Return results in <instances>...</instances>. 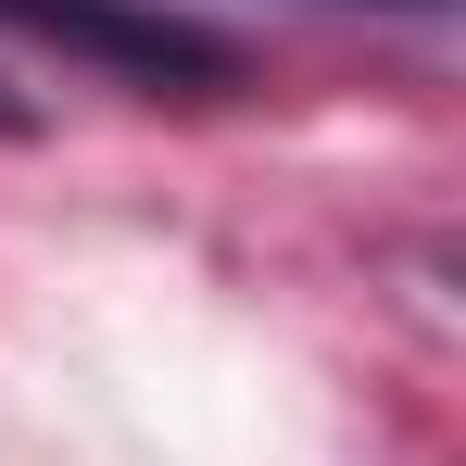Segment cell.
Instances as JSON below:
<instances>
[{"instance_id":"6da1fadb","label":"cell","mask_w":466,"mask_h":466,"mask_svg":"<svg viewBox=\"0 0 466 466\" xmlns=\"http://www.w3.org/2000/svg\"><path fill=\"white\" fill-rule=\"evenodd\" d=\"M0 25L38 38V51H76L127 88H189V101L239 88V38L177 13V0H0Z\"/></svg>"},{"instance_id":"7a4b0ae2","label":"cell","mask_w":466,"mask_h":466,"mask_svg":"<svg viewBox=\"0 0 466 466\" xmlns=\"http://www.w3.org/2000/svg\"><path fill=\"white\" fill-rule=\"evenodd\" d=\"M0 139H38V101H13V88H0Z\"/></svg>"},{"instance_id":"3957f363","label":"cell","mask_w":466,"mask_h":466,"mask_svg":"<svg viewBox=\"0 0 466 466\" xmlns=\"http://www.w3.org/2000/svg\"><path fill=\"white\" fill-rule=\"evenodd\" d=\"M353 13H454V0H353Z\"/></svg>"}]
</instances>
